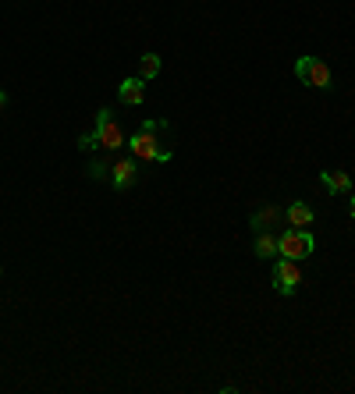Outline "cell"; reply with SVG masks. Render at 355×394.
<instances>
[{
    "instance_id": "7",
    "label": "cell",
    "mask_w": 355,
    "mask_h": 394,
    "mask_svg": "<svg viewBox=\"0 0 355 394\" xmlns=\"http://www.w3.org/2000/svg\"><path fill=\"white\" fill-rule=\"evenodd\" d=\"M117 96H121V103H128V107H139L146 100V82L139 75L135 78H125L121 85H117Z\"/></svg>"
},
{
    "instance_id": "1",
    "label": "cell",
    "mask_w": 355,
    "mask_h": 394,
    "mask_svg": "<svg viewBox=\"0 0 355 394\" xmlns=\"http://www.w3.org/2000/svg\"><path fill=\"white\" fill-rule=\"evenodd\" d=\"M313 249H316V238H313V231L309 228H288L281 238H277V256H284V259H306V256H313Z\"/></svg>"
},
{
    "instance_id": "6",
    "label": "cell",
    "mask_w": 355,
    "mask_h": 394,
    "mask_svg": "<svg viewBox=\"0 0 355 394\" xmlns=\"http://www.w3.org/2000/svg\"><path fill=\"white\" fill-rule=\"evenodd\" d=\"M135 178H139V164H135V160L121 157L117 164H110V181H114L117 189H132Z\"/></svg>"
},
{
    "instance_id": "15",
    "label": "cell",
    "mask_w": 355,
    "mask_h": 394,
    "mask_svg": "<svg viewBox=\"0 0 355 394\" xmlns=\"http://www.w3.org/2000/svg\"><path fill=\"white\" fill-rule=\"evenodd\" d=\"M8 107V93H4V89H0V110H4Z\"/></svg>"
},
{
    "instance_id": "3",
    "label": "cell",
    "mask_w": 355,
    "mask_h": 394,
    "mask_svg": "<svg viewBox=\"0 0 355 394\" xmlns=\"http://www.w3.org/2000/svg\"><path fill=\"white\" fill-rule=\"evenodd\" d=\"M295 75H299L302 85H313V89H331V68L323 65L320 57H299L295 60Z\"/></svg>"
},
{
    "instance_id": "2",
    "label": "cell",
    "mask_w": 355,
    "mask_h": 394,
    "mask_svg": "<svg viewBox=\"0 0 355 394\" xmlns=\"http://www.w3.org/2000/svg\"><path fill=\"white\" fill-rule=\"evenodd\" d=\"M164 132H153V128H139L132 139H128V149L139 157V160H153V164H164L171 160V149L160 142Z\"/></svg>"
},
{
    "instance_id": "13",
    "label": "cell",
    "mask_w": 355,
    "mask_h": 394,
    "mask_svg": "<svg viewBox=\"0 0 355 394\" xmlns=\"http://www.w3.org/2000/svg\"><path fill=\"white\" fill-rule=\"evenodd\" d=\"M85 174H89V178H107L110 167H107V160H93V164L85 167Z\"/></svg>"
},
{
    "instance_id": "11",
    "label": "cell",
    "mask_w": 355,
    "mask_h": 394,
    "mask_svg": "<svg viewBox=\"0 0 355 394\" xmlns=\"http://www.w3.org/2000/svg\"><path fill=\"white\" fill-rule=\"evenodd\" d=\"M157 75H160V57H157V53H142V60H139V78L150 82V78H157Z\"/></svg>"
},
{
    "instance_id": "5",
    "label": "cell",
    "mask_w": 355,
    "mask_h": 394,
    "mask_svg": "<svg viewBox=\"0 0 355 394\" xmlns=\"http://www.w3.org/2000/svg\"><path fill=\"white\" fill-rule=\"evenodd\" d=\"M274 288L281 291V295H295V291H299V284H302V270H299V263H295V259H277L274 263Z\"/></svg>"
},
{
    "instance_id": "10",
    "label": "cell",
    "mask_w": 355,
    "mask_h": 394,
    "mask_svg": "<svg viewBox=\"0 0 355 394\" xmlns=\"http://www.w3.org/2000/svg\"><path fill=\"white\" fill-rule=\"evenodd\" d=\"M256 256L259 259H274L277 256V238L270 231H256Z\"/></svg>"
},
{
    "instance_id": "12",
    "label": "cell",
    "mask_w": 355,
    "mask_h": 394,
    "mask_svg": "<svg viewBox=\"0 0 355 394\" xmlns=\"http://www.w3.org/2000/svg\"><path fill=\"white\" fill-rule=\"evenodd\" d=\"M277 217H281V209H277V206H263L259 214L252 217V228H256V231H266L270 224H277Z\"/></svg>"
},
{
    "instance_id": "8",
    "label": "cell",
    "mask_w": 355,
    "mask_h": 394,
    "mask_svg": "<svg viewBox=\"0 0 355 394\" xmlns=\"http://www.w3.org/2000/svg\"><path fill=\"white\" fill-rule=\"evenodd\" d=\"M284 217H288V224H291V228H313V221H316L309 203H291Z\"/></svg>"
},
{
    "instance_id": "14",
    "label": "cell",
    "mask_w": 355,
    "mask_h": 394,
    "mask_svg": "<svg viewBox=\"0 0 355 394\" xmlns=\"http://www.w3.org/2000/svg\"><path fill=\"white\" fill-rule=\"evenodd\" d=\"M100 146V139H96V132H85L82 139H78V149H85V153H89V149H96Z\"/></svg>"
},
{
    "instance_id": "16",
    "label": "cell",
    "mask_w": 355,
    "mask_h": 394,
    "mask_svg": "<svg viewBox=\"0 0 355 394\" xmlns=\"http://www.w3.org/2000/svg\"><path fill=\"white\" fill-rule=\"evenodd\" d=\"M348 214H352V217H355V199H352V203H348Z\"/></svg>"
},
{
    "instance_id": "9",
    "label": "cell",
    "mask_w": 355,
    "mask_h": 394,
    "mask_svg": "<svg viewBox=\"0 0 355 394\" xmlns=\"http://www.w3.org/2000/svg\"><path fill=\"white\" fill-rule=\"evenodd\" d=\"M320 178H323V185H327V192H334V196H341V192H348V189H352L348 171H323Z\"/></svg>"
},
{
    "instance_id": "4",
    "label": "cell",
    "mask_w": 355,
    "mask_h": 394,
    "mask_svg": "<svg viewBox=\"0 0 355 394\" xmlns=\"http://www.w3.org/2000/svg\"><path fill=\"white\" fill-rule=\"evenodd\" d=\"M96 139H100V146H103V149H121V146H128V139H125L121 125L114 121V114H110L107 107L96 114Z\"/></svg>"
}]
</instances>
